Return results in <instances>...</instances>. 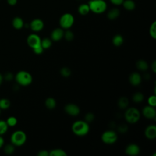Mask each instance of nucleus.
Returning <instances> with one entry per match:
<instances>
[{"mask_svg": "<svg viewBox=\"0 0 156 156\" xmlns=\"http://www.w3.org/2000/svg\"><path fill=\"white\" fill-rule=\"evenodd\" d=\"M71 130L73 133L76 136H83L87 135L89 132V124L85 121H76L71 126Z\"/></svg>", "mask_w": 156, "mask_h": 156, "instance_id": "1", "label": "nucleus"}, {"mask_svg": "<svg viewBox=\"0 0 156 156\" xmlns=\"http://www.w3.org/2000/svg\"><path fill=\"white\" fill-rule=\"evenodd\" d=\"M147 103L149 105L155 107L156 106V96L155 95H151L147 99Z\"/></svg>", "mask_w": 156, "mask_h": 156, "instance_id": "34", "label": "nucleus"}, {"mask_svg": "<svg viewBox=\"0 0 156 156\" xmlns=\"http://www.w3.org/2000/svg\"><path fill=\"white\" fill-rule=\"evenodd\" d=\"M41 38L38 35L31 34L27 38V43L30 48L34 49L41 45Z\"/></svg>", "mask_w": 156, "mask_h": 156, "instance_id": "8", "label": "nucleus"}, {"mask_svg": "<svg viewBox=\"0 0 156 156\" xmlns=\"http://www.w3.org/2000/svg\"><path fill=\"white\" fill-rule=\"evenodd\" d=\"M120 14V12L119 10L117 8H113L110 9L107 15V18L110 20H114L115 19H116Z\"/></svg>", "mask_w": 156, "mask_h": 156, "instance_id": "17", "label": "nucleus"}, {"mask_svg": "<svg viewBox=\"0 0 156 156\" xmlns=\"http://www.w3.org/2000/svg\"><path fill=\"white\" fill-rule=\"evenodd\" d=\"M124 119L129 124H135L140 119V112L135 107L127 108L124 112Z\"/></svg>", "mask_w": 156, "mask_h": 156, "instance_id": "2", "label": "nucleus"}, {"mask_svg": "<svg viewBox=\"0 0 156 156\" xmlns=\"http://www.w3.org/2000/svg\"><path fill=\"white\" fill-rule=\"evenodd\" d=\"M49 156H66V152L62 149H54L49 152Z\"/></svg>", "mask_w": 156, "mask_h": 156, "instance_id": "24", "label": "nucleus"}, {"mask_svg": "<svg viewBox=\"0 0 156 156\" xmlns=\"http://www.w3.org/2000/svg\"><path fill=\"white\" fill-rule=\"evenodd\" d=\"M74 23V17L70 13H65L63 14L59 20V24L63 29H69Z\"/></svg>", "mask_w": 156, "mask_h": 156, "instance_id": "6", "label": "nucleus"}, {"mask_svg": "<svg viewBox=\"0 0 156 156\" xmlns=\"http://www.w3.org/2000/svg\"><path fill=\"white\" fill-rule=\"evenodd\" d=\"M4 144V140L2 136V135H0V149L3 146Z\"/></svg>", "mask_w": 156, "mask_h": 156, "instance_id": "43", "label": "nucleus"}, {"mask_svg": "<svg viewBox=\"0 0 156 156\" xmlns=\"http://www.w3.org/2000/svg\"><path fill=\"white\" fill-rule=\"evenodd\" d=\"M15 79L18 84L24 87L30 85L33 80L30 73L23 70L18 71L16 74Z\"/></svg>", "mask_w": 156, "mask_h": 156, "instance_id": "3", "label": "nucleus"}, {"mask_svg": "<svg viewBox=\"0 0 156 156\" xmlns=\"http://www.w3.org/2000/svg\"><path fill=\"white\" fill-rule=\"evenodd\" d=\"M37 155L38 156H49V151H48L47 150H45V149H43V150H41L40 151Z\"/></svg>", "mask_w": 156, "mask_h": 156, "instance_id": "38", "label": "nucleus"}, {"mask_svg": "<svg viewBox=\"0 0 156 156\" xmlns=\"http://www.w3.org/2000/svg\"><path fill=\"white\" fill-rule=\"evenodd\" d=\"M123 37L119 34L115 35L112 38V43L115 46H120L123 44Z\"/></svg>", "mask_w": 156, "mask_h": 156, "instance_id": "23", "label": "nucleus"}, {"mask_svg": "<svg viewBox=\"0 0 156 156\" xmlns=\"http://www.w3.org/2000/svg\"><path fill=\"white\" fill-rule=\"evenodd\" d=\"M10 106V101L7 98L0 99V109L7 110Z\"/></svg>", "mask_w": 156, "mask_h": 156, "instance_id": "26", "label": "nucleus"}, {"mask_svg": "<svg viewBox=\"0 0 156 156\" xmlns=\"http://www.w3.org/2000/svg\"><path fill=\"white\" fill-rule=\"evenodd\" d=\"M64 35V30L61 27L54 29L51 34V39L54 41H58L62 39Z\"/></svg>", "mask_w": 156, "mask_h": 156, "instance_id": "14", "label": "nucleus"}, {"mask_svg": "<svg viewBox=\"0 0 156 156\" xmlns=\"http://www.w3.org/2000/svg\"><path fill=\"white\" fill-rule=\"evenodd\" d=\"M140 148L135 143L128 144L125 149V153L129 156H136L140 154Z\"/></svg>", "mask_w": 156, "mask_h": 156, "instance_id": "10", "label": "nucleus"}, {"mask_svg": "<svg viewBox=\"0 0 156 156\" xmlns=\"http://www.w3.org/2000/svg\"><path fill=\"white\" fill-rule=\"evenodd\" d=\"M142 115L147 119H155L156 117V110L154 107L149 105L144 106L142 109Z\"/></svg>", "mask_w": 156, "mask_h": 156, "instance_id": "9", "label": "nucleus"}, {"mask_svg": "<svg viewBox=\"0 0 156 156\" xmlns=\"http://www.w3.org/2000/svg\"><path fill=\"white\" fill-rule=\"evenodd\" d=\"M4 152L7 155L12 154L15 151V146L12 143L9 144L4 147Z\"/></svg>", "mask_w": 156, "mask_h": 156, "instance_id": "33", "label": "nucleus"}, {"mask_svg": "<svg viewBox=\"0 0 156 156\" xmlns=\"http://www.w3.org/2000/svg\"><path fill=\"white\" fill-rule=\"evenodd\" d=\"M27 136L26 133L21 130H18L13 132L10 136V141L15 146H21L26 141Z\"/></svg>", "mask_w": 156, "mask_h": 156, "instance_id": "5", "label": "nucleus"}, {"mask_svg": "<svg viewBox=\"0 0 156 156\" xmlns=\"http://www.w3.org/2000/svg\"><path fill=\"white\" fill-rule=\"evenodd\" d=\"M60 73L61 76L63 77H68L71 74V69L68 67H63L60 70Z\"/></svg>", "mask_w": 156, "mask_h": 156, "instance_id": "31", "label": "nucleus"}, {"mask_svg": "<svg viewBox=\"0 0 156 156\" xmlns=\"http://www.w3.org/2000/svg\"><path fill=\"white\" fill-rule=\"evenodd\" d=\"M77 11L81 15H87L90 12V9L88 4H82L78 7Z\"/></svg>", "mask_w": 156, "mask_h": 156, "instance_id": "21", "label": "nucleus"}, {"mask_svg": "<svg viewBox=\"0 0 156 156\" xmlns=\"http://www.w3.org/2000/svg\"><path fill=\"white\" fill-rule=\"evenodd\" d=\"M65 112L70 116H77L80 113V108L74 104H68L64 107Z\"/></svg>", "mask_w": 156, "mask_h": 156, "instance_id": "11", "label": "nucleus"}, {"mask_svg": "<svg viewBox=\"0 0 156 156\" xmlns=\"http://www.w3.org/2000/svg\"><path fill=\"white\" fill-rule=\"evenodd\" d=\"M5 79H7V80H12V79H13V75H12V73H7V74L5 75Z\"/></svg>", "mask_w": 156, "mask_h": 156, "instance_id": "42", "label": "nucleus"}, {"mask_svg": "<svg viewBox=\"0 0 156 156\" xmlns=\"http://www.w3.org/2000/svg\"><path fill=\"white\" fill-rule=\"evenodd\" d=\"M122 5H123L124 8L128 11L134 10L136 7L135 2L133 0H124Z\"/></svg>", "mask_w": 156, "mask_h": 156, "instance_id": "19", "label": "nucleus"}, {"mask_svg": "<svg viewBox=\"0 0 156 156\" xmlns=\"http://www.w3.org/2000/svg\"><path fill=\"white\" fill-rule=\"evenodd\" d=\"M3 80H4V77H3V76L0 73V85L2 83Z\"/></svg>", "mask_w": 156, "mask_h": 156, "instance_id": "44", "label": "nucleus"}, {"mask_svg": "<svg viewBox=\"0 0 156 156\" xmlns=\"http://www.w3.org/2000/svg\"><path fill=\"white\" fill-rule=\"evenodd\" d=\"M17 1H18V0H7L8 4H9L10 5H12V6L16 5L17 3Z\"/></svg>", "mask_w": 156, "mask_h": 156, "instance_id": "40", "label": "nucleus"}, {"mask_svg": "<svg viewBox=\"0 0 156 156\" xmlns=\"http://www.w3.org/2000/svg\"><path fill=\"white\" fill-rule=\"evenodd\" d=\"M144 100V95L141 92H136L132 96V101L136 104L141 102Z\"/></svg>", "mask_w": 156, "mask_h": 156, "instance_id": "25", "label": "nucleus"}, {"mask_svg": "<svg viewBox=\"0 0 156 156\" xmlns=\"http://www.w3.org/2000/svg\"><path fill=\"white\" fill-rule=\"evenodd\" d=\"M149 33L150 36L153 38H156V21H154L150 26L149 29Z\"/></svg>", "mask_w": 156, "mask_h": 156, "instance_id": "29", "label": "nucleus"}, {"mask_svg": "<svg viewBox=\"0 0 156 156\" xmlns=\"http://www.w3.org/2000/svg\"><path fill=\"white\" fill-rule=\"evenodd\" d=\"M118 106L121 109H126L129 105V100L125 96H122L118 101Z\"/></svg>", "mask_w": 156, "mask_h": 156, "instance_id": "22", "label": "nucleus"}, {"mask_svg": "<svg viewBox=\"0 0 156 156\" xmlns=\"http://www.w3.org/2000/svg\"><path fill=\"white\" fill-rule=\"evenodd\" d=\"M118 140V135L116 132L112 130H108L104 132L101 135L102 141L107 144H112L115 143Z\"/></svg>", "mask_w": 156, "mask_h": 156, "instance_id": "7", "label": "nucleus"}, {"mask_svg": "<svg viewBox=\"0 0 156 156\" xmlns=\"http://www.w3.org/2000/svg\"><path fill=\"white\" fill-rule=\"evenodd\" d=\"M144 136L149 140H154L156 138V126L150 124L147 126L144 132Z\"/></svg>", "mask_w": 156, "mask_h": 156, "instance_id": "13", "label": "nucleus"}, {"mask_svg": "<svg viewBox=\"0 0 156 156\" xmlns=\"http://www.w3.org/2000/svg\"><path fill=\"white\" fill-rule=\"evenodd\" d=\"M63 37L65 38V40L66 41H71L74 39V33L71 30L66 29V30L65 32H64Z\"/></svg>", "mask_w": 156, "mask_h": 156, "instance_id": "32", "label": "nucleus"}, {"mask_svg": "<svg viewBox=\"0 0 156 156\" xmlns=\"http://www.w3.org/2000/svg\"><path fill=\"white\" fill-rule=\"evenodd\" d=\"M30 28L34 32H40L44 27V22L39 18L34 19L29 24Z\"/></svg>", "mask_w": 156, "mask_h": 156, "instance_id": "12", "label": "nucleus"}, {"mask_svg": "<svg viewBox=\"0 0 156 156\" xmlns=\"http://www.w3.org/2000/svg\"><path fill=\"white\" fill-rule=\"evenodd\" d=\"M34 52L35 54H37V55H40L41 54L43 53V51H44V49L43 48V47L41 46V45H40L34 49H32Z\"/></svg>", "mask_w": 156, "mask_h": 156, "instance_id": "36", "label": "nucleus"}, {"mask_svg": "<svg viewBox=\"0 0 156 156\" xmlns=\"http://www.w3.org/2000/svg\"><path fill=\"white\" fill-rule=\"evenodd\" d=\"M136 66L138 68V69H139L140 71H146V70H147V69L149 68L147 62L142 59L138 60L136 62Z\"/></svg>", "mask_w": 156, "mask_h": 156, "instance_id": "20", "label": "nucleus"}, {"mask_svg": "<svg viewBox=\"0 0 156 156\" xmlns=\"http://www.w3.org/2000/svg\"><path fill=\"white\" fill-rule=\"evenodd\" d=\"M44 104H45L46 107L48 109L52 110L55 108L57 103H56V101L55 100L54 98H53L52 97H49L46 99V100L44 101Z\"/></svg>", "mask_w": 156, "mask_h": 156, "instance_id": "18", "label": "nucleus"}, {"mask_svg": "<svg viewBox=\"0 0 156 156\" xmlns=\"http://www.w3.org/2000/svg\"><path fill=\"white\" fill-rule=\"evenodd\" d=\"M1 109H0V114H1Z\"/></svg>", "mask_w": 156, "mask_h": 156, "instance_id": "45", "label": "nucleus"}, {"mask_svg": "<svg viewBox=\"0 0 156 156\" xmlns=\"http://www.w3.org/2000/svg\"><path fill=\"white\" fill-rule=\"evenodd\" d=\"M9 127H14L18 123V119L16 117L11 116H9L7 120L5 121Z\"/></svg>", "mask_w": 156, "mask_h": 156, "instance_id": "30", "label": "nucleus"}, {"mask_svg": "<svg viewBox=\"0 0 156 156\" xmlns=\"http://www.w3.org/2000/svg\"><path fill=\"white\" fill-rule=\"evenodd\" d=\"M118 130L121 133H126L127 131V126L125 124H121L118 126Z\"/></svg>", "mask_w": 156, "mask_h": 156, "instance_id": "37", "label": "nucleus"}, {"mask_svg": "<svg viewBox=\"0 0 156 156\" xmlns=\"http://www.w3.org/2000/svg\"><path fill=\"white\" fill-rule=\"evenodd\" d=\"M12 26L15 29L20 30L23 27L24 21L23 19L19 16L15 17L12 20Z\"/></svg>", "mask_w": 156, "mask_h": 156, "instance_id": "16", "label": "nucleus"}, {"mask_svg": "<svg viewBox=\"0 0 156 156\" xmlns=\"http://www.w3.org/2000/svg\"><path fill=\"white\" fill-rule=\"evenodd\" d=\"M141 76L137 72H133L131 73L129 77V80L130 83L133 86H138L141 82Z\"/></svg>", "mask_w": 156, "mask_h": 156, "instance_id": "15", "label": "nucleus"}, {"mask_svg": "<svg viewBox=\"0 0 156 156\" xmlns=\"http://www.w3.org/2000/svg\"><path fill=\"white\" fill-rule=\"evenodd\" d=\"M151 69H152V71H153L154 73H156V61H155V60H154V61L152 62V65H151Z\"/></svg>", "mask_w": 156, "mask_h": 156, "instance_id": "41", "label": "nucleus"}, {"mask_svg": "<svg viewBox=\"0 0 156 156\" xmlns=\"http://www.w3.org/2000/svg\"><path fill=\"white\" fill-rule=\"evenodd\" d=\"M41 45L44 49H47L51 46L52 41L49 38H44L41 40Z\"/></svg>", "mask_w": 156, "mask_h": 156, "instance_id": "28", "label": "nucleus"}, {"mask_svg": "<svg viewBox=\"0 0 156 156\" xmlns=\"http://www.w3.org/2000/svg\"><path fill=\"white\" fill-rule=\"evenodd\" d=\"M88 4L90 11L96 14L104 13L107 7V3L104 0H90Z\"/></svg>", "mask_w": 156, "mask_h": 156, "instance_id": "4", "label": "nucleus"}, {"mask_svg": "<svg viewBox=\"0 0 156 156\" xmlns=\"http://www.w3.org/2000/svg\"><path fill=\"white\" fill-rule=\"evenodd\" d=\"M110 1L115 5H122L124 0H110Z\"/></svg>", "mask_w": 156, "mask_h": 156, "instance_id": "39", "label": "nucleus"}, {"mask_svg": "<svg viewBox=\"0 0 156 156\" xmlns=\"http://www.w3.org/2000/svg\"><path fill=\"white\" fill-rule=\"evenodd\" d=\"M9 126L5 121L0 120V135H3L8 130Z\"/></svg>", "mask_w": 156, "mask_h": 156, "instance_id": "27", "label": "nucleus"}, {"mask_svg": "<svg viewBox=\"0 0 156 156\" xmlns=\"http://www.w3.org/2000/svg\"><path fill=\"white\" fill-rule=\"evenodd\" d=\"M94 115L91 112L87 113L85 116V121L88 123L91 122L94 120Z\"/></svg>", "mask_w": 156, "mask_h": 156, "instance_id": "35", "label": "nucleus"}]
</instances>
